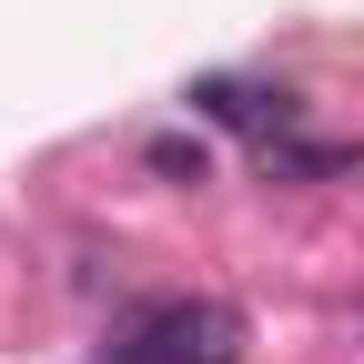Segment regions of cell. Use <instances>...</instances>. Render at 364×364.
I'll list each match as a JSON object with an SVG mask.
<instances>
[{"label":"cell","instance_id":"obj_1","mask_svg":"<svg viewBox=\"0 0 364 364\" xmlns=\"http://www.w3.org/2000/svg\"><path fill=\"white\" fill-rule=\"evenodd\" d=\"M102 364H243V314L223 294H152L102 334Z\"/></svg>","mask_w":364,"mask_h":364},{"label":"cell","instance_id":"obj_2","mask_svg":"<svg viewBox=\"0 0 364 364\" xmlns=\"http://www.w3.org/2000/svg\"><path fill=\"white\" fill-rule=\"evenodd\" d=\"M203 122H233V132H253V142H273V132H294L304 122V102L294 91H263V81H233V71H203L193 91H182Z\"/></svg>","mask_w":364,"mask_h":364},{"label":"cell","instance_id":"obj_3","mask_svg":"<svg viewBox=\"0 0 364 364\" xmlns=\"http://www.w3.org/2000/svg\"><path fill=\"white\" fill-rule=\"evenodd\" d=\"M263 172L273 182H334V172H354V152L344 142H304V132H273V142H263Z\"/></svg>","mask_w":364,"mask_h":364},{"label":"cell","instance_id":"obj_4","mask_svg":"<svg viewBox=\"0 0 364 364\" xmlns=\"http://www.w3.org/2000/svg\"><path fill=\"white\" fill-rule=\"evenodd\" d=\"M142 162H152L162 182H203V142H152Z\"/></svg>","mask_w":364,"mask_h":364}]
</instances>
